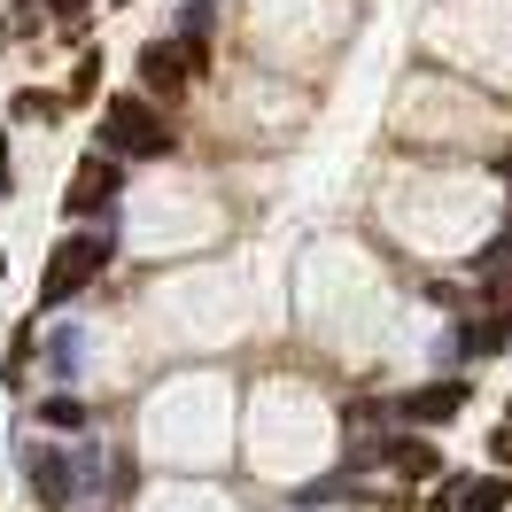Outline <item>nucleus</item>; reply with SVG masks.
<instances>
[{
	"instance_id": "obj_1",
	"label": "nucleus",
	"mask_w": 512,
	"mask_h": 512,
	"mask_svg": "<svg viewBox=\"0 0 512 512\" xmlns=\"http://www.w3.org/2000/svg\"><path fill=\"white\" fill-rule=\"evenodd\" d=\"M101 132H109V148L117 156H171V132H163L156 101L140 94H117L109 109H101Z\"/></svg>"
},
{
	"instance_id": "obj_2",
	"label": "nucleus",
	"mask_w": 512,
	"mask_h": 512,
	"mask_svg": "<svg viewBox=\"0 0 512 512\" xmlns=\"http://www.w3.org/2000/svg\"><path fill=\"white\" fill-rule=\"evenodd\" d=\"M101 264H109V233H70L63 249H55V264H47V280H39V303L55 311V303H70L78 288H94Z\"/></svg>"
},
{
	"instance_id": "obj_3",
	"label": "nucleus",
	"mask_w": 512,
	"mask_h": 512,
	"mask_svg": "<svg viewBox=\"0 0 512 512\" xmlns=\"http://www.w3.org/2000/svg\"><path fill=\"white\" fill-rule=\"evenodd\" d=\"M202 63H210L202 39H148V47H140V78H148V94H179Z\"/></svg>"
},
{
	"instance_id": "obj_4",
	"label": "nucleus",
	"mask_w": 512,
	"mask_h": 512,
	"mask_svg": "<svg viewBox=\"0 0 512 512\" xmlns=\"http://www.w3.org/2000/svg\"><path fill=\"white\" fill-rule=\"evenodd\" d=\"M70 218H94V210H109V202H117V163L109 156H86L78 163V171H70Z\"/></svg>"
},
{
	"instance_id": "obj_5",
	"label": "nucleus",
	"mask_w": 512,
	"mask_h": 512,
	"mask_svg": "<svg viewBox=\"0 0 512 512\" xmlns=\"http://www.w3.org/2000/svg\"><path fill=\"white\" fill-rule=\"evenodd\" d=\"M458 404H466V381H435V388L396 396V419L404 427H443V419H458Z\"/></svg>"
},
{
	"instance_id": "obj_6",
	"label": "nucleus",
	"mask_w": 512,
	"mask_h": 512,
	"mask_svg": "<svg viewBox=\"0 0 512 512\" xmlns=\"http://www.w3.org/2000/svg\"><path fill=\"white\" fill-rule=\"evenodd\" d=\"M24 474H32L39 505H70V497H78V481H70V466H63V450H55V443H32V450H24Z\"/></svg>"
},
{
	"instance_id": "obj_7",
	"label": "nucleus",
	"mask_w": 512,
	"mask_h": 512,
	"mask_svg": "<svg viewBox=\"0 0 512 512\" xmlns=\"http://www.w3.org/2000/svg\"><path fill=\"white\" fill-rule=\"evenodd\" d=\"M450 505H458V512H505V505H512V489H505V474L450 481Z\"/></svg>"
},
{
	"instance_id": "obj_8",
	"label": "nucleus",
	"mask_w": 512,
	"mask_h": 512,
	"mask_svg": "<svg viewBox=\"0 0 512 512\" xmlns=\"http://www.w3.org/2000/svg\"><path fill=\"white\" fill-rule=\"evenodd\" d=\"M381 458H388V466H396L404 481H435V474H443V458H435V443H388Z\"/></svg>"
},
{
	"instance_id": "obj_9",
	"label": "nucleus",
	"mask_w": 512,
	"mask_h": 512,
	"mask_svg": "<svg viewBox=\"0 0 512 512\" xmlns=\"http://www.w3.org/2000/svg\"><path fill=\"white\" fill-rule=\"evenodd\" d=\"M39 419H47V427H86V404H78V396H55Z\"/></svg>"
},
{
	"instance_id": "obj_10",
	"label": "nucleus",
	"mask_w": 512,
	"mask_h": 512,
	"mask_svg": "<svg viewBox=\"0 0 512 512\" xmlns=\"http://www.w3.org/2000/svg\"><path fill=\"white\" fill-rule=\"evenodd\" d=\"M8 109H16V117H55L63 101H55V94H16V101H8Z\"/></svg>"
},
{
	"instance_id": "obj_11",
	"label": "nucleus",
	"mask_w": 512,
	"mask_h": 512,
	"mask_svg": "<svg viewBox=\"0 0 512 512\" xmlns=\"http://www.w3.org/2000/svg\"><path fill=\"white\" fill-rule=\"evenodd\" d=\"M489 458H497V466H512V419L497 427V435H489Z\"/></svg>"
},
{
	"instance_id": "obj_12",
	"label": "nucleus",
	"mask_w": 512,
	"mask_h": 512,
	"mask_svg": "<svg viewBox=\"0 0 512 512\" xmlns=\"http://www.w3.org/2000/svg\"><path fill=\"white\" fill-rule=\"evenodd\" d=\"M8 187H16V171H8V132H0V202H8Z\"/></svg>"
},
{
	"instance_id": "obj_13",
	"label": "nucleus",
	"mask_w": 512,
	"mask_h": 512,
	"mask_svg": "<svg viewBox=\"0 0 512 512\" xmlns=\"http://www.w3.org/2000/svg\"><path fill=\"white\" fill-rule=\"evenodd\" d=\"M0 280H8V256H0Z\"/></svg>"
}]
</instances>
